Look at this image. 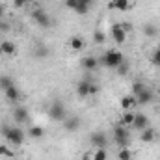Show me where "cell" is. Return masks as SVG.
Instances as JSON below:
<instances>
[{
    "mask_svg": "<svg viewBox=\"0 0 160 160\" xmlns=\"http://www.w3.org/2000/svg\"><path fill=\"white\" fill-rule=\"evenodd\" d=\"M0 134L6 138L8 143L11 145H22L24 143V132L21 127H11V125H2L0 127Z\"/></svg>",
    "mask_w": 160,
    "mask_h": 160,
    "instance_id": "cell-1",
    "label": "cell"
},
{
    "mask_svg": "<svg viewBox=\"0 0 160 160\" xmlns=\"http://www.w3.org/2000/svg\"><path fill=\"white\" fill-rule=\"evenodd\" d=\"M104 67H108V69H118L121 63L125 62V56L121 54L119 50H106L104 52V56L99 60Z\"/></svg>",
    "mask_w": 160,
    "mask_h": 160,
    "instance_id": "cell-2",
    "label": "cell"
},
{
    "mask_svg": "<svg viewBox=\"0 0 160 160\" xmlns=\"http://www.w3.org/2000/svg\"><path fill=\"white\" fill-rule=\"evenodd\" d=\"M130 24H125V22H118V24H114L112 28H110V38L116 41L118 45H123L125 41H127V36H128V32H130Z\"/></svg>",
    "mask_w": 160,
    "mask_h": 160,
    "instance_id": "cell-3",
    "label": "cell"
},
{
    "mask_svg": "<svg viewBox=\"0 0 160 160\" xmlns=\"http://www.w3.org/2000/svg\"><path fill=\"white\" fill-rule=\"evenodd\" d=\"M114 142L118 143V147H128V143H130V134H128V130H127V127L125 125H114Z\"/></svg>",
    "mask_w": 160,
    "mask_h": 160,
    "instance_id": "cell-4",
    "label": "cell"
},
{
    "mask_svg": "<svg viewBox=\"0 0 160 160\" xmlns=\"http://www.w3.org/2000/svg\"><path fill=\"white\" fill-rule=\"evenodd\" d=\"M91 6H93V0H65V8L73 9L77 15H86V13H89Z\"/></svg>",
    "mask_w": 160,
    "mask_h": 160,
    "instance_id": "cell-5",
    "label": "cell"
},
{
    "mask_svg": "<svg viewBox=\"0 0 160 160\" xmlns=\"http://www.w3.org/2000/svg\"><path fill=\"white\" fill-rule=\"evenodd\" d=\"M48 116H50V119L52 121H62L67 118V108H65V104L62 102V101H54L52 104H50V108H48Z\"/></svg>",
    "mask_w": 160,
    "mask_h": 160,
    "instance_id": "cell-6",
    "label": "cell"
},
{
    "mask_svg": "<svg viewBox=\"0 0 160 160\" xmlns=\"http://www.w3.org/2000/svg\"><path fill=\"white\" fill-rule=\"evenodd\" d=\"M32 19H34V22H36L38 26H41V28H50V26H52V17H50L47 11H43L41 8H36V9H34Z\"/></svg>",
    "mask_w": 160,
    "mask_h": 160,
    "instance_id": "cell-7",
    "label": "cell"
},
{
    "mask_svg": "<svg viewBox=\"0 0 160 160\" xmlns=\"http://www.w3.org/2000/svg\"><path fill=\"white\" fill-rule=\"evenodd\" d=\"M89 142H91L93 149H101V147H106L108 145V136H106V132L97 130V132H91Z\"/></svg>",
    "mask_w": 160,
    "mask_h": 160,
    "instance_id": "cell-8",
    "label": "cell"
},
{
    "mask_svg": "<svg viewBox=\"0 0 160 160\" xmlns=\"http://www.w3.org/2000/svg\"><path fill=\"white\" fill-rule=\"evenodd\" d=\"M134 99H136V106H145V104H151L153 102L155 95H153V91L149 88H145L143 91H140L138 95H134Z\"/></svg>",
    "mask_w": 160,
    "mask_h": 160,
    "instance_id": "cell-9",
    "label": "cell"
},
{
    "mask_svg": "<svg viewBox=\"0 0 160 160\" xmlns=\"http://www.w3.org/2000/svg\"><path fill=\"white\" fill-rule=\"evenodd\" d=\"M28 119H30V112L26 106H17L13 110V121L17 125H24V123H28Z\"/></svg>",
    "mask_w": 160,
    "mask_h": 160,
    "instance_id": "cell-10",
    "label": "cell"
},
{
    "mask_svg": "<svg viewBox=\"0 0 160 160\" xmlns=\"http://www.w3.org/2000/svg\"><path fill=\"white\" fill-rule=\"evenodd\" d=\"M132 127H134L136 130H140V132H142L143 128H147V127H149V118H147L145 114H142V112H140V114H136V116H134V123H132Z\"/></svg>",
    "mask_w": 160,
    "mask_h": 160,
    "instance_id": "cell-11",
    "label": "cell"
},
{
    "mask_svg": "<svg viewBox=\"0 0 160 160\" xmlns=\"http://www.w3.org/2000/svg\"><path fill=\"white\" fill-rule=\"evenodd\" d=\"M63 128L67 130V132H75V130H78L80 128V118L77 116H67L65 119H63Z\"/></svg>",
    "mask_w": 160,
    "mask_h": 160,
    "instance_id": "cell-12",
    "label": "cell"
},
{
    "mask_svg": "<svg viewBox=\"0 0 160 160\" xmlns=\"http://www.w3.org/2000/svg\"><path fill=\"white\" fill-rule=\"evenodd\" d=\"M99 58H95V56H86L82 62H80V65H82V69H86V71H95L97 67H99Z\"/></svg>",
    "mask_w": 160,
    "mask_h": 160,
    "instance_id": "cell-13",
    "label": "cell"
},
{
    "mask_svg": "<svg viewBox=\"0 0 160 160\" xmlns=\"http://www.w3.org/2000/svg\"><path fill=\"white\" fill-rule=\"evenodd\" d=\"M4 95H6V99L8 101H11V102H19L21 101V97H22V93H21V89L13 84L11 88H8L6 91H4Z\"/></svg>",
    "mask_w": 160,
    "mask_h": 160,
    "instance_id": "cell-14",
    "label": "cell"
},
{
    "mask_svg": "<svg viewBox=\"0 0 160 160\" xmlns=\"http://www.w3.org/2000/svg\"><path fill=\"white\" fill-rule=\"evenodd\" d=\"M89 82H91L89 78H84L77 84V95L78 97H82V99L89 97Z\"/></svg>",
    "mask_w": 160,
    "mask_h": 160,
    "instance_id": "cell-15",
    "label": "cell"
},
{
    "mask_svg": "<svg viewBox=\"0 0 160 160\" xmlns=\"http://www.w3.org/2000/svg\"><path fill=\"white\" fill-rule=\"evenodd\" d=\"M155 138H157V130L151 128V127H147V128H143L140 132V140L143 143H151V142H155Z\"/></svg>",
    "mask_w": 160,
    "mask_h": 160,
    "instance_id": "cell-16",
    "label": "cell"
},
{
    "mask_svg": "<svg viewBox=\"0 0 160 160\" xmlns=\"http://www.w3.org/2000/svg\"><path fill=\"white\" fill-rule=\"evenodd\" d=\"M0 52H2V54L11 56V54H15V52H17V45H15L13 41H9V39L2 41V43H0Z\"/></svg>",
    "mask_w": 160,
    "mask_h": 160,
    "instance_id": "cell-17",
    "label": "cell"
},
{
    "mask_svg": "<svg viewBox=\"0 0 160 160\" xmlns=\"http://www.w3.org/2000/svg\"><path fill=\"white\" fill-rule=\"evenodd\" d=\"M119 106L125 110V112H127V110H132V108L136 106V99H134V95H125V97H121Z\"/></svg>",
    "mask_w": 160,
    "mask_h": 160,
    "instance_id": "cell-18",
    "label": "cell"
},
{
    "mask_svg": "<svg viewBox=\"0 0 160 160\" xmlns=\"http://www.w3.org/2000/svg\"><path fill=\"white\" fill-rule=\"evenodd\" d=\"M28 136H30L32 140H41V138L45 136V128L39 127V125H32V127L28 128Z\"/></svg>",
    "mask_w": 160,
    "mask_h": 160,
    "instance_id": "cell-19",
    "label": "cell"
},
{
    "mask_svg": "<svg viewBox=\"0 0 160 160\" xmlns=\"http://www.w3.org/2000/svg\"><path fill=\"white\" fill-rule=\"evenodd\" d=\"M69 47H71V50H75V52H78L84 48V39L80 38V36H73L71 39H69Z\"/></svg>",
    "mask_w": 160,
    "mask_h": 160,
    "instance_id": "cell-20",
    "label": "cell"
},
{
    "mask_svg": "<svg viewBox=\"0 0 160 160\" xmlns=\"http://www.w3.org/2000/svg\"><path fill=\"white\" fill-rule=\"evenodd\" d=\"M134 112L132 110H127V112H123V116H121V125H125V127H132V123H134Z\"/></svg>",
    "mask_w": 160,
    "mask_h": 160,
    "instance_id": "cell-21",
    "label": "cell"
},
{
    "mask_svg": "<svg viewBox=\"0 0 160 160\" xmlns=\"http://www.w3.org/2000/svg\"><path fill=\"white\" fill-rule=\"evenodd\" d=\"M112 6L118 11H128L130 9V0H112Z\"/></svg>",
    "mask_w": 160,
    "mask_h": 160,
    "instance_id": "cell-22",
    "label": "cell"
},
{
    "mask_svg": "<svg viewBox=\"0 0 160 160\" xmlns=\"http://www.w3.org/2000/svg\"><path fill=\"white\" fill-rule=\"evenodd\" d=\"M0 157L2 158H15V151L9 149L8 145H0Z\"/></svg>",
    "mask_w": 160,
    "mask_h": 160,
    "instance_id": "cell-23",
    "label": "cell"
},
{
    "mask_svg": "<svg viewBox=\"0 0 160 160\" xmlns=\"http://www.w3.org/2000/svg\"><path fill=\"white\" fill-rule=\"evenodd\" d=\"M118 160H132V151L128 147H121L118 153Z\"/></svg>",
    "mask_w": 160,
    "mask_h": 160,
    "instance_id": "cell-24",
    "label": "cell"
},
{
    "mask_svg": "<svg viewBox=\"0 0 160 160\" xmlns=\"http://www.w3.org/2000/svg\"><path fill=\"white\" fill-rule=\"evenodd\" d=\"M143 34H145L147 38H155V36L158 34V28H157L155 24H145V26H143Z\"/></svg>",
    "mask_w": 160,
    "mask_h": 160,
    "instance_id": "cell-25",
    "label": "cell"
},
{
    "mask_svg": "<svg viewBox=\"0 0 160 160\" xmlns=\"http://www.w3.org/2000/svg\"><path fill=\"white\" fill-rule=\"evenodd\" d=\"M13 86V80H11V77H6V75H2L0 77V89L2 91H6L8 88H11Z\"/></svg>",
    "mask_w": 160,
    "mask_h": 160,
    "instance_id": "cell-26",
    "label": "cell"
},
{
    "mask_svg": "<svg viewBox=\"0 0 160 160\" xmlns=\"http://www.w3.org/2000/svg\"><path fill=\"white\" fill-rule=\"evenodd\" d=\"M145 88H147V86H145L142 80H134V82H132V95H138V93L143 91Z\"/></svg>",
    "mask_w": 160,
    "mask_h": 160,
    "instance_id": "cell-27",
    "label": "cell"
},
{
    "mask_svg": "<svg viewBox=\"0 0 160 160\" xmlns=\"http://www.w3.org/2000/svg\"><path fill=\"white\" fill-rule=\"evenodd\" d=\"M93 160H108V151H106V147L95 149V158Z\"/></svg>",
    "mask_w": 160,
    "mask_h": 160,
    "instance_id": "cell-28",
    "label": "cell"
},
{
    "mask_svg": "<svg viewBox=\"0 0 160 160\" xmlns=\"http://www.w3.org/2000/svg\"><path fill=\"white\" fill-rule=\"evenodd\" d=\"M93 41H95L97 45H102V43L106 41V34H104V32H101V30L93 32Z\"/></svg>",
    "mask_w": 160,
    "mask_h": 160,
    "instance_id": "cell-29",
    "label": "cell"
},
{
    "mask_svg": "<svg viewBox=\"0 0 160 160\" xmlns=\"http://www.w3.org/2000/svg\"><path fill=\"white\" fill-rule=\"evenodd\" d=\"M116 71H118V75H121V77H123V75H127V73H128V63H127V62H123Z\"/></svg>",
    "mask_w": 160,
    "mask_h": 160,
    "instance_id": "cell-30",
    "label": "cell"
},
{
    "mask_svg": "<svg viewBox=\"0 0 160 160\" xmlns=\"http://www.w3.org/2000/svg\"><path fill=\"white\" fill-rule=\"evenodd\" d=\"M151 62H153L155 65H158V67H160V47L155 50V52H153V56H151Z\"/></svg>",
    "mask_w": 160,
    "mask_h": 160,
    "instance_id": "cell-31",
    "label": "cell"
},
{
    "mask_svg": "<svg viewBox=\"0 0 160 160\" xmlns=\"http://www.w3.org/2000/svg\"><path fill=\"white\" fill-rule=\"evenodd\" d=\"M99 93V86L95 84V82H89V97H93V95H97Z\"/></svg>",
    "mask_w": 160,
    "mask_h": 160,
    "instance_id": "cell-32",
    "label": "cell"
},
{
    "mask_svg": "<svg viewBox=\"0 0 160 160\" xmlns=\"http://www.w3.org/2000/svg\"><path fill=\"white\" fill-rule=\"evenodd\" d=\"M26 4H28V0H13V8H17V9L24 8Z\"/></svg>",
    "mask_w": 160,
    "mask_h": 160,
    "instance_id": "cell-33",
    "label": "cell"
},
{
    "mask_svg": "<svg viewBox=\"0 0 160 160\" xmlns=\"http://www.w3.org/2000/svg\"><path fill=\"white\" fill-rule=\"evenodd\" d=\"M93 158H95V149H91L84 155V160H93Z\"/></svg>",
    "mask_w": 160,
    "mask_h": 160,
    "instance_id": "cell-34",
    "label": "cell"
},
{
    "mask_svg": "<svg viewBox=\"0 0 160 160\" xmlns=\"http://www.w3.org/2000/svg\"><path fill=\"white\" fill-rule=\"evenodd\" d=\"M0 30H2V32H8V30H9V24H8V22H4L2 19H0Z\"/></svg>",
    "mask_w": 160,
    "mask_h": 160,
    "instance_id": "cell-35",
    "label": "cell"
},
{
    "mask_svg": "<svg viewBox=\"0 0 160 160\" xmlns=\"http://www.w3.org/2000/svg\"><path fill=\"white\" fill-rule=\"evenodd\" d=\"M4 11H6V9H4V6H2V4H0V19H2V17H4Z\"/></svg>",
    "mask_w": 160,
    "mask_h": 160,
    "instance_id": "cell-36",
    "label": "cell"
},
{
    "mask_svg": "<svg viewBox=\"0 0 160 160\" xmlns=\"http://www.w3.org/2000/svg\"><path fill=\"white\" fill-rule=\"evenodd\" d=\"M158 47H160V45H158Z\"/></svg>",
    "mask_w": 160,
    "mask_h": 160,
    "instance_id": "cell-37",
    "label": "cell"
}]
</instances>
